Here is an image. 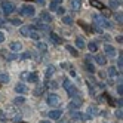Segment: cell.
<instances>
[{"instance_id": "1", "label": "cell", "mask_w": 123, "mask_h": 123, "mask_svg": "<svg viewBox=\"0 0 123 123\" xmlns=\"http://www.w3.org/2000/svg\"><path fill=\"white\" fill-rule=\"evenodd\" d=\"M93 25L95 27H99L101 30L102 28H110L111 27V24L104 18V16H101V15H93Z\"/></svg>"}, {"instance_id": "2", "label": "cell", "mask_w": 123, "mask_h": 123, "mask_svg": "<svg viewBox=\"0 0 123 123\" xmlns=\"http://www.w3.org/2000/svg\"><path fill=\"white\" fill-rule=\"evenodd\" d=\"M62 86H64V89L68 92V95H70V96H73V98H74V96H79V91H77L76 87H74L71 83H70V82L67 80V79H64V83H62Z\"/></svg>"}, {"instance_id": "3", "label": "cell", "mask_w": 123, "mask_h": 123, "mask_svg": "<svg viewBox=\"0 0 123 123\" xmlns=\"http://www.w3.org/2000/svg\"><path fill=\"white\" fill-rule=\"evenodd\" d=\"M2 11L5 15H11L15 11V5L11 2H2Z\"/></svg>"}, {"instance_id": "4", "label": "cell", "mask_w": 123, "mask_h": 123, "mask_svg": "<svg viewBox=\"0 0 123 123\" xmlns=\"http://www.w3.org/2000/svg\"><path fill=\"white\" fill-rule=\"evenodd\" d=\"M19 15H22V16H33L34 15V7L31 5H24L21 7V11H19Z\"/></svg>"}, {"instance_id": "5", "label": "cell", "mask_w": 123, "mask_h": 123, "mask_svg": "<svg viewBox=\"0 0 123 123\" xmlns=\"http://www.w3.org/2000/svg\"><path fill=\"white\" fill-rule=\"evenodd\" d=\"M46 102H48V105H52V107H55V105H59L61 98H59V96H58L56 93H49V96H48Z\"/></svg>"}, {"instance_id": "6", "label": "cell", "mask_w": 123, "mask_h": 123, "mask_svg": "<svg viewBox=\"0 0 123 123\" xmlns=\"http://www.w3.org/2000/svg\"><path fill=\"white\" fill-rule=\"evenodd\" d=\"M82 104H83V99L80 98V96H74V98L71 99V102L68 104V108L71 110V111H73V110H77Z\"/></svg>"}, {"instance_id": "7", "label": "cell", "mask_w": 123, "mask_h": 123, "mask_svg": "<svg viewBox=\"0 0 123 123\" xmlns=\"http://www.w3.org/2000/svg\"><path fill=\"white\" fill-rule=\"evenodd\" d=\"M33 28H37V30H42V31H49V25L40 22V19H36V21H34Z\"/></svg>"}, {"instance_id": "8", "label": "cell", "mask_w": 123, "mask_h": 123, "mask_svg": "<svg viewBox=\"0 0 123 123\" xmlns=\"http://www.w3.org/2000/svg\"><path fill=\"white\" fill-rule=\"evenodd\" d=\"M33 30H34L33 25H25V27H21L19 33H21V36H24V37H30V33H31Z\"/></svg>"}, {"instance_id": "9", "label": "cell", "mask_w": 123, "mask_h": 123, "mask_svg": "<svg viewBox=\"0 0 123 123\" xmlns=\"http://www.w3.org/2000/svg\"><path fill=\"white\" fill-rule=\"evenodd\" d=\"M9 49L13 52V54H15V52H19L22 49V43L21 42H12L11 45H9Z\"/></svg>"}, {"instance_id": "10", "label": "cell", "mask_w": 123, "mask_h": 123, "mask_svg": "<svg viewBox=\"0 0 123 123\" xmlns=\"http://www.w3.org/2000/svg\"><path fill=\"white\" fill-rule=\"evenodd\" d=\"M40 19H43V21H45L46 24H50L52 21H54V18H52V15H50V13H48V12H45V11H43V12L40 13Z\"/></svg>"}, {"instance_id": "11", "label": "cell", "mask_w": 123, "mask_h": 123, "mask_svg": "<svg viewBox=\"0 0 123 123\" xmlns=\"http://www.w3.org/2000/svg\"><path fill=\"white\" fill-rule=\"evenodd\" d=\"M49 39H50L52 43H55V45H61V42H62L56 33H49Z\"/></svg>"}, {"instance_id": "12", "label": "cell", "mask_w": 123, "mask_h": 123, "mask_svg": "<svg viewBox=\"0 0 123 123\" xmlns=\"http://www.w3.org/2000/svg\"><path fill=\"white\" fill-rule=\"evenodd\" d=\"M104 50H105V54H107L108 56H116V49H114L113 46H110L108 43L104 46Z\"/></svg>"}, {"instance_id": "13", "label": "cell", "mask_w": 123, "mask_h": 123, "mask_svg": "<svg viewBox=\"0 0 123 123\" xmlns=\"http://www.w3.org/2000/svg\"><path fill=\"white\" fill-rule=\"evenodd\" d=\"M61 116H62V111L61 110H54V111H49V117L52 120H58Z\"/></svg>"}, {"instance_id": "14", "label": "cell", "mask_w": 123, "mask_h": 123, "mask_svg": "<svg viewBox=\"0 0 123 123\" xmlns=\"http://www.w3.org/2000/svg\"><path fill=\"white\" fill-rule=\"evenodd\" d=\"M27 86H25V85H22V83H18V85H16L15 86V92L16 93H27Z\"/></svg>"}, {"instance_id": "15", "label": "cell", "mask_w": 123, "mask_h": 123, "mask_svg": "<svg viewBox=\"0 0 123 123\" xmlns=\"http://www.w3.org/2000/svg\"><path fill=\"white\" fill-rule=\"evenodd\" d=\"M89 5L91 6H93V7H96V9H105V6H104V3H101L99 0H89Z\"/></svg>"}, {"instance_id": "16", "label": "cell", "mask_w": 123, "mask_h": 123, "mask_svg": "<svg viewBox=\"0 0 123 123\" xmlns=\"http://www.w3.org/2000/svg\"><path fill=\"white\" fill-rule=\"evenodd\" d=\"M2 56H5V59H6V61H13V59L18 58L15 54H9L7 50H2Z\"/></svg>"}, {"instance_id": "17", "label": "cell", "mask_w": 123, "mask_h": 123, "mask_svg": "<svg viewBox=\"0 0 123 123\" xmlns=\"http://www.w3.org/2000/svg\"><path fill=\"white\" fill-rule=\"evenodd\" d=\"M80 7H82V0H71V9L74 12L80 11Z\"/></svg>"}, {"instance_id": "18", "label": "cell", "mask_w": 123, "mask_h": 123, "mask_svg": "<svg viewBox=\"0 0 123 123\" xmlns=\"http://www.w3.org/2000/svg\"><path fill=\"white\" fill-rule=\"evenodd\" d=\"M93 59H95V62L98 64V65H105V64H107V59H105L104 55H96Z\"/></svg>"}, {"instance_id": "19", "label": "cell", "mask_w": 123, "mask_h": 123, "mask_svg": "<svg viewBox=\"0 0 123 123\" xmlns=\"http://www.w3.org/2000/svg\"><path fill=\"white\" fill-rule=\"evenodd\" d=\"M0 82L2 83H9V76L5 71H0Z\"/></svg>"}, {"instance_id": "20", "label": "cell", "mask_w": 123, "mask_h": 123, "mask_svg": "<svg viewBox=\"0 0 123 123\" xmlns=\"http://www.w3.org/2000/svg\"><path fill=\"white\" fill-rule=\"evenodd\" d=\"M43 92H45V86H37L36 89H34V95H36V96L43 95Z\"/></svg>"}, {"instance_id": "21", "label": "cell", "mask_w": 123, "mask_h": 123, "mask_svg": "<svg viewBox=\"0 0 123 123\" xmlns=\"http://www.w3.org/2000/svg\"><path fill=\"white\" fill-rule=\"evenodd\" d=\"M108 74H110V77H120L119 73H117V70L114 68V67H110L108 68Z\"/></svg>"}, {"instance_id": "22", "label": "cell", "mask_w": 123, "mask_h": 123, "mask_svg": "<svg viewBox=\"0 0 123 123\" xmlns=\"http://www.w3.org/2000/svg\"><path fill=\"white\" fill-rule=\"evenodd\" d=\"M76 46H77L79 49H85V42H83V39L77 37V39H76Z\"/></svg>"}, {"instance_id": "23", "label": "cell", "mask_w": 123, "mask_h": 123, "mask_svg": "<svg viewBox=\"0 0 123 123\" xmlns=\"http://www.w3.org/2000/svg\"><path fill=\"white\" fill-rule=\"evenodd\" d=\"M37 48H39L40 52H46L48 50V45H46V43H43V42H39L37 43Z\"/></svg>"}, {"instance_id": "24", "label": "cell", "mask_w": 123, "mask_h": 123, "mask_svg": "<svg viewBox=\"0 0 123 123\" xmlns=\"http://www.w3.org/2000/svg\"><path fill=\"white\" fill-rule=\"evenodd\" d=\"M54 73H55V67L54 65H49L46 68V79H49V76H52Z\"/></svg>"}, {"instance_id": "25", "label": "cell", "mask_w": 123, "mask_h": 123, "mask_svg": "<svg viewBox=\"0 0 123 123\" xmlns=\"http://www.w3.org/2000/svg\"><path fill=\"white\" fill-rule=\"evenodd\" d=\"M87 49H89L91 52H96V50H98V45H96L95 42H91L89 45H87Z\"/></svg>"}, {"instance_id": "26", "label": "cell", "mask_w": 123, "mask_h": 123, "mask_svg": "<svg viewBox=\"0 0 123 123\" xmlns=\"http://www.w3.org/2000/svg\"><path fill=\"white\" fill-rule=\"evenodd\" d=\"M25 102V98L24 96H16V98L13 99V104L15 105H21V104H24Z\"/></svg>"}, {"instance_id": "27", "label": "cell", "mask_w": 123, "mask_h": 123, "mask_svg": "<svg viewBox=\"0 0 123 123\" xmlns=\"http://www.w3.org/2000/svg\"><path fill=\"white\" fill-rule=\"evenodd\" d=\"M30 82H31V83L39 82V74H37V73H30Z\"/></svg>"}, {"instance_id": "28", "label": "cell", "mask_w": 123, "mask_h": 123, "mask_svg": "<svg viewBox=\"0 0 123 123\" xmlns=\"http://www.w3.org/2000/svg\"><path fill=\"white\" fill-rule=\"evenodd\" d=\"M85 70H86V71H89V73H95V67L91 62H86L85 64Z\"/></svg>"}, {"instance_id": "29", "label": "cell", "mask_w": 123, "mask_h": 123, "mask_svg": "<svg viewBox=\"0 0 123 123\" xmlns=\"http://www.w3.org/2000/svg\"><path fill=\"white\" fill-rule=\"evenodd\" d=\"M83 120V114L82 113H73L71 114V120Z\"/></svg>"}, {"instance_id": "30", "label": "cell", "mask_w": 123, "mask_h": 123, "mask_svg": "<svg viewBox=\"0 0 123 123\" xmlns=\"http://www.w3.org/2000/svg\"><path fill=\"white\" fill-rule=\"evenodd\" d=\"M77 22H79V25H80V27H82L83 30H86L87 33H92V28H91V27H87V25H86L83 21H77Z\"/></svg>"}, {"instance_id": "31", "label": "cell", "mask_w": 123, "mask_h": 123, "mask_svg": "<svg viewBox=\"0 0 123 123\" xmlns=\"http://www.w3.org/2000/svg\"><path fill=\"white\" fill-rule=\"evenodd\" d=\"M21 80H25V82H30V73H27V71H24V73H21Z\"/></svg>"}, {"instance_id": "32", "label": "cell", "mask_w": 123, "mask_h": 123, "mask_svg": "<svg viewBox=\"0 0 123 123\" xmlns=\"http://www.w3.org/2000/svg\"><path fill=\"white\" fill-rule=\"evenodd\" d=\"M30 37L34 39V40H39V39H40V34H39L37 31H34V30H33V31L30 33Z\"/></svg>"}, {"instance_id": "33", "label": "cell", "mask_w": 123, "mask_h": 123, "mask_svg": "<svg viewBox=\"0 0 123 123\" xmlns=\"http://www.w3.org/2000/svg\"><path fill=\"white\" fill-rule=\"evenodd\" d=\"M49 7H50V11H55L56 12V9H58V2H55V0H54V2H50V5H49Z\"/></svg>"}, {"instance_id": "34", "label": "cell", "mask_w": 123, "mask_h": 123, "mask_svg": "<svg viewBox=\"0 0 123 123\" xmlns=\"http://www.w3.org/2000/svg\"><path fill=\"white\" fill-rule=\"evenodd\" d=\"M67 50H68V52H70V54H71L73 56H77V55H79V54H77V50H76L73 46H67Z\"/></svg>"}, {"instance_id": "35", "label": "cell", "mask_w": 123, "mask_h": 123, "mask_svg": "<svg viewBox=\"0 0 123 123\" xmlns=\"http://www.w3.org/2000/svg\"><path fill=\"white\" fill-rule=\"evenodd\" d=\"M119 5H120V2H119V0H110V6L113 7V9H116V7H119Z\"/></svg>"}, {"instance_id": "36", "label": "cell", "mask_w": 123, "mask_h": 123, "mask_svg": "<svg viewBox=\"0 0 123 123\" xmlns=\"http://www.w3.org/2000/svg\"><path fill=\"white\" fill-rule=\"evenodd\" d=\"M67 25H71L73 24V19H71V16H64V19H62Z\"/></svg>"}, {"instance_id": "37", "label": "cell", "mask_w": 123, "mask_h": 123, "mask_svg": "<svg viewBox=\"0 0 123 123\" xmlns=\"http://www.w3.org/2000/svg\"><path fill=\"white\" fill-rule=\"evenodd\" d=\"M114 18H116V21H117V22H122V21H123V16H122V13H120V12L114 13Z\"/></svg>"}, {"instance_id": "38", "label": "cell", "mask_w": 123, "mask_h": 123, "mask_svg": "<svg viewBox=\"0 0 123 123\" xmlns=\"http://www.w3.org/2000/svg\"><path fill=\"white\" fill-rule=\"evenodd\" d=\"M105 98H107V102L110 104V105H116V101H114L111 96H108V95H105Z\"/></svg>"}, {"instance_id": "39", "label": "cell", "mask_w": 123, "mask_h": 123, "mask_svg": "<svg viewBox=\"0 0 123 123\" xmlns=\"http://www.w3.org/2000/svg\"><path fill=\"white\" fill-rule=\"evenodd\" d=\"M11 24H12V25H21V19L13 18V19H11Z\"/></svg>"}, {"instance_id": "40", "label": "cell", "mask_w": 123, "mask_h": 123, "mask_svg": "<svg viewBox=\"0 0 123 123\" xmlns=\"http://www.w3.org/2000/svg\"><path fill=\"white\" fill-rule=\"evenodd\" d=\"M117 67L122 70V67H123V59H122V52H120V58L117 59Z\"/></svg>"}, {"instance_id": "41", "label": "cell", "mask_w": 123, "mask_h": 123, "mask_svg": "<svg viewBox=\"0 0 123 123\" xmlns=\"http://www.w3.org/2000/svg\"><path fill=\"white\" fill-rule=\"evenodd\" d=\"M48 86H49V87H52V89H56L59 85H58L56 82H50V83H48Z\"/></svg>"}, {"instance_id": "42", "label": "cell", "mask_w": 123, "mask_h": 123, "mask_svg": "<svg viewBox=\"0 0 123 123\" xmlns=\"http://www.w3.org/2000/svg\"><path fill=\"white\" fill-rule=\"evenodd\" d=\"M122 116H123L122 108H117V110H116V117H117V119H122Z\"/></svg>"}, {"instance_id": "43", "label": "cell", "mask_w": 123, "mask_h": 123, "mask_svg": "<svg viewBox=\"0 0 123 123\" xmlns=\"http://www.w3.org/2000/svg\"><path fill=\"white\" fill-rule=\"evenodd\" d=\"M56 13H58V15H64V13H65V9H64V7H58V9H56Z\"/></svg>"}, {"instance_id": "44", "label": "cell", "mask_w": 123, "mask_h": 123, "mask_svg": "<svg viewBox=\"0 0 123 123\" xmlns=\"http://www.w3.org/2000/svg\"><path fill=\"white\" fill-rule=\"evenodd\" d=\"M117 93H119L120 96H122V93H123V86H122V83L117 86Z\"/></svg>"}, {"instance_id": "45", "label": "cell", "mask_w": 123, "mask_h": 123, "mask_svg": "<svg viewBox=\"0 0 123 123\" xmlns=\"http://www.w3.org/2000/svg\"><path fill=\"white\" fill-rule=\"evenodd\" d=\"M21 58H22V59H28V58H30V52H25V54H22Z\"/></svg>"}, {"instance_id": "46", "label": "cell", "mask_w": 123, "mask_h": 123, "mask_svg": "<svg viewBox=\"0 0 123 123\" xmlns=\"http://www.w3.org/2000/svg\"><path fill=\"white\" fill-rule=\"evenodd\" d=\"M102 11H104V16H110V15H111V12H110L108 9H102Z\"/></svg>"}, {"instance_id": "47", "label": "cell", "mask_w": 123, "mask_h": 123, "mask_svg": "<svg viewBox=\"0 0 123 123\" xmlns=\"http://www.w3.org/2000/svg\"><path fill=\"white\" fill-rule=\"evenodd\" d=\"M93 31H96L98 34H101V33H102V30H101L99 27H95V25H93Z\"/></svg>"}, {"instance_id": "48", "label": "cell", "mask_w": 123, "mask_h": 123, "mask_svg": "<svg viewBox=\"0 0 123 123\" xmlns=\"http://www.w3.org/2000/svg\"><path fill=\"white\" fill-rule=\"evenodd\" d=\"M85 58H86V62H89V61H91V59H92V56H91V55H86V56H85Z\"/></svg>"}, {"instance_id": "49", "label": "cell", "mask_w": 123, "mask_h": 123, "mask_svg": "<svg viewBox=\"0 0 123 123\" xmlns=\"http://www.w3.org/2000/svg\"><path fill=\"white\" fill-rule=\"evenodd\" d=\"M36 2H37L39 5H42V6H43V5H45V0H36Z\"/></svg>"}, {"instance_id": "50", "label": "cell", "mask_w": 123, "mask_h": 123, "mask_svg": "<svg viewBox=\"0 0 123 123\" xmlns=\"http://www.w3.org/2000/svg\"><path fill=\"white\" fill-rule=\"evenodd\" d=\"M3 40H5V36H3L2 33H0V43H3Z\"/></svg>"}, {"instance_id": "51", "label": "cell", "mask_w": 123, "mask_h": 123, "mask_svg": "<svg viewBox=\"0 0 123 123\" xmlns=\"http://www.w3.org/2000/svg\"><path fill=\"white\" fill-rule=\"evenodd\" d=\"M116 40H117V42H119V43H122V42H123V37H122V36H119V37H117V39H116Z\"/></svg>"}, {"instance_id": "52", "label": "cell", "mask_w": 123, "mask_h": 123, "mask_svg": "<svg viewBox=\"0 0 123 123\" xmlns=\"http://www.w3.org/2000/svg\"><path fill=\"white\" fill-rule=\"evenodd\" d=\"M40 123H52V122H50V120H42Z\"/></svg>"}, {"instance_id": "53", "label": "cell", "mask_w": 123, "mask_h": 123, "mask_svg": "<svg viewBox=\"0 0 123 123\" xmlns=\"http://www.w3.org/2000/svg\"><path fill=\"white\" fill-rule=\"evenodd\" d=\"M3 22H5V21H3V19H0V25H3Z\"/></svg>"}, {"instance_id": "54", "label": "cell", "mask_w": 123, "mask_h": 123, "mask_svg": "<svg viewBox=\"0 0 123 123\" xmlns=\"http://www.w3.org/2000/svg\"><path fill=\"white\" fill-rule=\"evenodd\" d=\"M19 123H25V122H19Z\"/></svg>"}]
</instances>
